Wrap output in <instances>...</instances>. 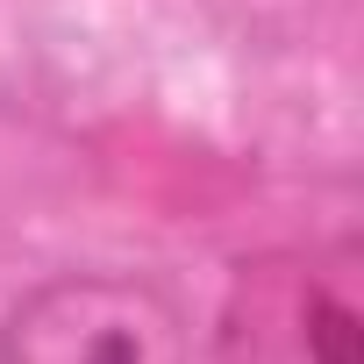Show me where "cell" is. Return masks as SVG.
<instances>
[{
  "mask_svg": "<svg viewBox=\"0 0 364 364\" xmlns=\"http://www.w3.org/2000/svg\"><path fill=\"white\" fill-rule=\"evenodd\" d=\"M350 243L264 250L236 272L215 328L222 364H364V314Z\"/></svg>",
  "mask_w": 364,
  "mask_h": 364,
  "instance_id": "cell-1",
  "label": "cell"
},
{
  "mask_svg": "<svg viewBox=\"0 0 364 364\" xmlns=\"http://www.w3.org/2000/svg\"><path fill=\"white\" fill-rule=\"evenodd\" d=\"M0 364H186V343L157 286L58 272L0 314Z\"/></svg>",
  "mask_w": 364,
  "mask_h": 364,
  "instance_id": "cell-2",
  "label": "cell"
}]
</instances>
